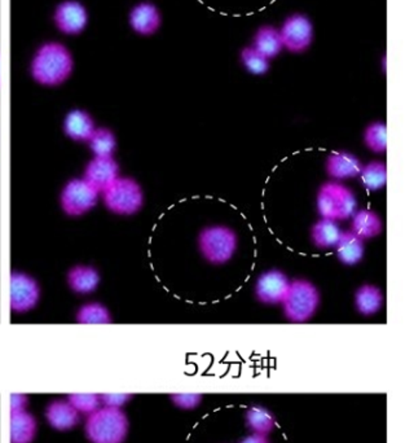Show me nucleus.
Wrapping results in <instances>:
<instances>
[{
    "instance_id": "obj_26",
    "label": "nucleus",
    "mask_w": 414,
    "mask_h": 443,
    "mask_svg": "<svg viewBox=\"0 0 414 443\" xmlns=\"http://www.w3.org/2000/svg\"><path fill=\"white\" fill-rule=\"evenodd\" d=\"M246 422L254 433L268 434L275 427L273 415L265 407L253 406L246 414Z\"/></svg>"
},
{
    "instance_id": "obj_9",
    "label": "nucleus",
    "mask_w": 414,
    "mask_h": 443,
    "mask_svg": "<svg viewBox=\"0 0 414 443\" xmlns=\"http://www.w3.org/2000/svg\"><path fill=\"white\" fill-rule=\"evenodd\" d=\"M39 296L41 289L36 280L22 272L11 275V308L15 313H26L36 308Z\"/></svg>"
},
{
    "instance_id": "obj_24",
    "label": "nucleus",
    "mask_w": 414,
    "mask_h": 443,
    "mask_svg": "<svg viewBox=\"0 0 414 443\" xmlns=\"http://www.w3.org/2000/svg\"><path fill=\"white\" fill-rule=\"evenodd\" d=\"M361 184L368 191L382 189L387 183V167L382 162H369L360 172Z\"/></svg>"
},
{
    "instance_id": "obj_34",
    "label": "nucleus",
    "mask_w": 414,
    "mask_h": 443,
    "mask_svg": "<svg viewBox=\"0 0 414 443\" xmlns=\"http://www.w3.org/2000/svg\"><path fill=\"white\" fill-rule=\"evenodd\" d=\"M12 402V411H17V410H25V405H26V397L23 395H12L11 398Z\"/></svg>"
},
{
    "instance_id": "obj_31",
    "label": "nucleus",
    "mask_w": 414,
    "mask_h": 443,
    "mask_svg": "<svg viewBox=\"0 0 414 443\" xmlns=\"http://www.w3.org/2000/svg\"><path fill=\"white\" fill-rule=\"evenodd\" d=\"M174 403L181 408H194L200 405L202 397L198 394H178L172 395Z\"/></svg>"
},
{
    "instance_id": "obj_17",
    "label": "nucleus",
    "mask_w": 414,
    "mask_h": 443,
    "mask_svg": "<svg viewBox=\"0 0 414 443\" xmlns=\"http://www.w3.org/2000/svg\"><path fill=\"white\" fill-rule=\"evenodd\" d=\"M64 130L65 134L73 140L85 142L91 137L93 131L96 129H95V123L91 115L83 110L75 109L66 115Z\"/></svg>"
},
{
    "instance_id": "obj_30",
    "label": "nucleus",
    "mask_w": 414,
    "mask_h": 443,
    "mask_svg": "<svg viewBox=\"0 0 414 443\" xmlns=\"http://www.w3.org/2000/svg\"><path fill=\"white\" fill-rule=\"evenodd\" d=\"M68 400L78 412L88 415L96 411L101 405L100 395L96 394H73Z\"/></svg>"
},
{
    "instance_id": "obj_4",
    "label": "nucleus",
    "mask_w": 414,
    "mask_h": 443,
    "mask_svg": "<svg viewBox=\"0 0 414 443\" xmlns=\"http://www.w3.org/2000/svg\"><path fill=\"white\" fill-rule=\"evenodd\" d=\"M236 232L224 226L207 227L200 234L201 253L210 264L224 265L235 256L237 249Z\"/></svg>"
},
{
    "instance_id": "obj_11",
    "label": "nucleus",
    "mask_w": 414,
    "mask_h": 443,
    "mask_svg": "<svg viewBox=\"0 0 414 443\" xmlns=\"http://www.w3.org/2000/svg\"><path fill=\"white\" fill-rule=\"evenodd\" d=\"M88 16L86 8L78 1H64L55 14V22L65 34H78L86 28Z\"/></svg>"
},
{
    "instance_id": "obj_5",
    "label": "nucleus",
    "mask_w": 414,
    "mask_h": 443,
    "mask_svg": "<svg viewBox=\"0 0 414 443\" xmlns=\"http://www.w3.org/2000/svg\"><path fill=\"white\" fill-rule=\"evenodd\" d=\"M317 209L324 219H349L355 214L356 199L347 187L327 183L317 194Z\"/></svg>"
},
{
    "instance_id": "obj_2",
    "label": "nucleus",
    "mask_w": 414,
    "mask_h": 443,
    "mask_svg": "<svg viewBox=\"0 0 414 443\" xmlns=\"http://www.w3.org/2000/svg\"><path fill=\"white\" fill-rule=\"evenodd\" d=\"M129 433V419L121 408H97L88 415L87 438L92 443H123Z\"/></svg>"
},
{
    "instance_id": "obj_28",
    "label": "nucleus",
    "mask_w": 414,
    "mask_h": 443,
    "mask_svg": "<svg viewBox=\"0 0 414 443\" xmlns=\"http://www.w3.org/2000/svg\"><path fill=\"white\" fill-rule=\"evenodd\" d=\"M365 144L369 150L382 153L387 150V127L382 122H376L368 126L364 132Z\"/></svg>"
},
{
    "instance_id": "obj_7",
    "label": "nucleus",
    "mask_w": 414,
    "mask_h": 443,
    "mask_svg": "<svg viewBox=\"0 0 414 443\" xmlns=\"http://www.w3.org/2000/svg\"><path fill=\"white\" fill-rule=\"evenodd\" d=\"M99 191L86 180H70L61 193V207L68 215L78 217L91 210L97 202Z\"/></svg>"
},
{
    "instance_id": "obj_32",
    "label": "nucleus",
    "mask_w": 414,
    "mask_h": 443,
    "mask_svg": "<svg viewBox=\"0 0 414 443\" xmlns=\"http://www.w3.org/2000/svg\"><path fill=\"white\" fill-rule=\"evenodd\" d=\"M100 398L101 403H104L107 407L121 408L131 397L126 394H107L101 395Z\"/></svg>"
},
{
    "instance_id": "obj_14",
    "label": "nucleus",
    "mask_w": 414,
    "mask_h": 443,
    "mask_svg": "<svg viewBox=\"0 0 414 443\" xmlns=\"http://www.w3.org/2000/svg\"><path fill=\"white\" fill-rule=\"evenodd\" d=\"M361 169H363L361 162L354 155L347 152L331 153L327 164L329 175L334 179L355 178L357 175H360Z\"/></svg>"
},
{
    "instance_id": "obj_33",
    "label": "nucleus",
    "mask_w": 414,
    "mask_h": 443,
    "mask_svg": "<svg viewBox=\"0 0 414 443\" xmlns=\"http://www.w3.org/2000/svg\"><path fill=\"white\" fill-rule=\"evenodd\" d=\"M240 443H270V439H268L267 434L253 433L250 436L245 437Z\"/></svg>"
},
{
    "instance_id": "obj_6",
    "label": "nucleus",
    "mask_w": 414,
    "mask_h": 443,
    "mask_svg": "<svg viewBox=\"0 0 414 443\" xmlns=\"http://www.w3.org/2000/svg\"><path fill=\"white\" fill-rule=\"evenodd\" d=\"M104 201L115 214H135L143 207V191L134 179L118 178L104 191Z\"/></svg>"
},
{
    "instance_id": "obj_20",
    "label": "nucleus",
    "mask_w": 414,
    "mask_h": 443,
    "mask_svg": "<svg viewBox=\"0 0 414 443\" xmlns=\"http://www.w3.org/2000/svg\"><path fill=\"white\" fill-rule=\"evenodd\" d=\"M355 305L357 311L365 316L378 313L383 305V294L377 286H360L355 294Z\"/></svg>"
},
{
    "instance_id": "obj_21",
    "label": "nucleus",
    "mask_w": 414,
    "mask_h": 443,
    "mask_svg": "<svg viewBox=\"0 0 414 443\" xmlns=\"http://www.w3.org/2000/svg\"><path fill=\"white\" fill-rule=\"evenodd\" d=\"M381 231H382V222L376 213H373L371 210H360L354 214L352 232L361 240L377 236L381 234Z\"/></svg>"
},
{
    "instance_id": "obj_29",
    "label": "nucleus",
    "mask_w": 414,
    "mask_h": 443,
    "mask_svg": "<svg viewBox=\"0 0 414 443\" xmlns=\"http://www.w3.org/2000/svg\"><path fill=\"white\" fill-rule=\"evenodd\" d=\"M243 64L251 74L263 75L270 69L268 58H265L260 52H258L254 47L245 48L241 53Z\"/></svg>"
},
{
    "instance_id": "obj_15",
    "label": "nucleus",
    "mask_w": 414,
    "mask_h": 443,
    "mask_svg": "<svg viewBox=\"0 0 414 443\" xmlns=\"http://www.w3.org/2000/svg\"><path fill=\"white\" fill-rule=\"evenodd\" d=\"M46 416L51 427L58 430L74 428L79 422V412L69 403V400L52 402L46 410Z\"/></svg>"
},
{
    "instance_id": "obj_10",
    "label": "nucleus",
    "mask_w": 414,
    "mask_h": 443,
    "mask_svg": "<svg viewBox=\"0 0 414 443\" xmlns=\"http://www.w3.org/2000/svg\"><path fill=\"white\" fill-rule=\"evenodd\" d=\"M290 280L285 273L279 270H271L259 276L255 286L258 300L267 305L282 303L290 286Z\"/></svg>"
},
{
    "instance_id": "obj_25",
    "label": "nucleus",
    "mask_w": 414,
    "mask_h": 443,
    "mask_svg": "<svg viewBox=\"0 0 414 443\" xmlns=\"http://www.w3.org/2000/svg\"><path fill=\"white\" fill-rule=\"evenodd\" d=\"M88 142L96 157H112L117 148L115 134L107 129L95 130Z\"/></svg>"
},
{
    "instance_id": "obj_18",
    "label": "nucleus",
    "mask_w": 414,
    "mask_h": 443,
    "mask_svg": "<svg viewBox=\"0 0 414 443\" xmlns=\"http://www.w3.org/2000/svg\"><path fill=\"white\" fill-rule=\"evenodd\" d=\"M336 249L338 259L343 265H357L364 257V243L354 232H342Z\"/></svg>"
},
{
    "instance_id": "obj_19",
    "label": "nucleus",
    "mask_w": 414,
    "mask_h": 443,
    "mask_svg": "<svg viewBox=\"0 0 414 443\" xmlns=\"http://www.w3.org/2000/svg\"><path fill=\"white\" fill-rule=\"evenodd\" d=\"M68 281L74 292L82 294L91 293L99 286L100 275L97 270H95L92 267L77 266L69 271Z\"/></svg>"
},
{
    "instance_id": "obj_16",
    "label": "nucleus",
    "mask_w": 414,
    "mask_h": 443,
    "mask_svg": "<svg viewBox=\"0 0 414 443\" xmlns=\"http://www.w3.org/2000/svg\"><path fill=\"white\" fill-rule=\"evenodd\" d=\"M36 434V420L25 410L12 411L11 415V442L31 443Z\"/></svg>"
},
{
    "instance_id": "obj_8",
    "label": "nucleus",
    "mask_w": 414,
    "mask_h": 443,
    "mask_svg": "<svg viewBox=\"0 0 414 443\" xmlns=\"http://www.w3.org/2000/svg\"><path fill=\"white\" fill-rule=\"evenodd\" d=\"M282 46L292 52H303L312 43L314 26L303 15L290 16L280 30Z\"/></svg>"
},
{
    "instance_id": "obj_13",
    "label": "nucleus",
    "mask_w": 414,
    "mask_h": 443,
    "mask_svg": "<svg viewBox=\"0 0 414 443\" xmlns=\"http://www.w3.org/2000/svg\"><path fill=\"white\" fill-rule=\"evenodd\" d=\"M129 24L136 33L142 36H150L159 28L161 15L156 6L150 3H142L131 11Z\"/></svg>"
},
{
    "instance_id": "obj_23",
    "label": "nucleus",
    "mask_w": 414,
    "mask_h": 443,
    "mask_svg": "<svg viewBox=\"0 0 414 443\" xmlns=\"http://www.w3.org/2000/svg\"><path fill=\"white\" fill-rule=\"evenodd\" d=\"M311 235H312V240L316 246L322 248V249H329V248H336V243L342 235V231L336 224V221L322 218V221L317 222L312 227Z\"/></svg>"
},
{
    "instance_id": "obj_12",
    "label": "nucleus",
    "mask_w": 414,
    "mask_h": 443,
    "mask_svg": "<svg viewBox=\"0 0 414 443\" xmlns=\"http://www.w3.org/2000/svg\"><path fill=\"white\" fill-rule=\"evenodd\" d=\"M118 179V164L112 157H96L87 166L85 180L97 189L105 191Z\"/></svg>"
},
{
    "instance_id": "obj_3",
    "label": "nucleus",
    "mask_w": 414,
    "mask_h": 443,
    "mask_svg": "<svg viewBox=\"0 0 414 443\" xmlns=\"http://www.w3.org/2000/svg\"><path fill=\"white\" fill-rule=\"evenodd\" d=\"M320 305L317 288L307 280H294L282 301L286 318L294 323H303L314 316Z\"/></svg>"
},
{
    "instance_id": "obj_1",
    "label": "nucleus",
    "mask_w": 414,
    "mask_h": 443,
    "mask_svg": "<svg viewBox=\"0 0 414 443\" xmlns=\"http://www.w3.org/2000/svg\"><path fill=\"white\" fill-rule=\"evenodd\" d=\"M73 71L70 52L63 44L42 46L31 64V74L38 83L44 86H58L69 78Z\"/></svg>"
},
{
    "instance_id": "obj_27",
    "label": "nucleus",
    "mask_w": 414,
    "mask_h": 443,
    "mask_svg": "<svg viewBox=\"0 0 414 443\" xmlns=\"http://www.w3.org/2000/svg\"><path fill=\"white\" fill-rule=\"evenodd\" d=\"M77 320L80 324H107L112 322L110 313L100 303H88L79 308Z\"/></svg>"
},
{
    "instance_id": "obj_22",
    "label": "nucleus",
    "mask_w": 414,
    "mask_h": 443,
    "mask_svg": "<svg viewBox=\"0 0 414 443\" xmlns=\"http://www.w3.org/2000/svg\"><path fill=\"white\" fill-rule=\"evenodd\" d=\"M282 41L279 30L265 26L259 30L254 39V48L260 52L265 58H276L282 50Z\"/></svg>"
}]
</instances>
